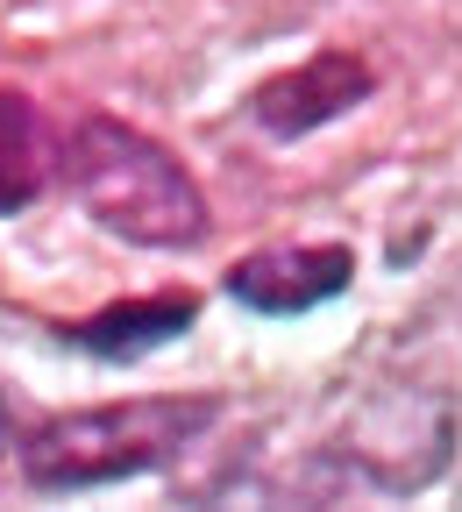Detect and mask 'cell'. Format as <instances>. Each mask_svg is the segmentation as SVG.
<instances>
[{"mask_svg":"<svg viewBox=\"0 0 462 512\" xmlns=\"http://www.w3.org/2000/svg\"><path fill=\"white\" fill-rule=\"evenodd\" d=\"M57 185L128 249H200L214 235V207L192 164L121 114H79L57 136Z\"/></svg>","mask_w":462,"mask_h":512,"instance_id":"1","label":"cell"},{"mask_svg":"<svg viewBox=\"0 0 462 512\" xmlns=\"http://www.w3.org/2000/svg\"><path fill=\"white\" fill-rule=\"evenodd\" d=\"M221 427V392H157V399H114V406H72L22 427L8 456L29 491L79 498L128 477L171 470L200 434Z\"/></svg>","mask_w":462,"mask_h":512,"instance_id":"2","label":"cell"},{"mask_svg":"<svg viewBox=\"0 0 462 512\" xmlns=\"http://www.w3.org/2000/svg\"><path fill=\"white\" fill-rule=\"evenodd\" d=\"M455 434H462V406L455 384L441 377H384L349 406V420L335 427V441L313 448V463L299 470L306 498L327 491H370V498H420L427 484L448 477L455 463Z\"/></svg>","mask_w":462,"mask_h":512,"instance_id":"3","label":"cell"},{"mask_svg":"<svg viewBox=\"0 0 462 512\" xmlns=\"http://www.w3.org/2000/svg\"><path fill=\"white\" fill-rule=\"evenodd\" d=\"M356 285V249L349 242H271V249H249L221 271V292L256 313V320H299L349 299Z\"/></svg>","mask_w":462,"mask_h":512,"instance_id":"4","label":"cell"},{"mask_svg":"<svg viewBox=\"0 0 462 512\" xmlns=\"http://www.w3.org/2000/svg\"><path fill=\"white\" fill-rule=\"evenodd\" d=\"M370 93H377V64L363 50H313L306 64H292V72L249 86L242 114L271 143H306L320 128H335L342 114H356Z\"/></svg>","mask_w":462,"mask_h":512,"instance_id":"5","label":"cell"},{"mask_svg":"<svg viewBox=\"0 0 462 512\" xmlns=\"http://www.w3.org/2000/svg\"><path fill=\"white\" fill-rule=\"evenodd\" d=\"M192 320H200V299L192 292H150V299H114L86 320H57L50 342L100 356V363H143V356L171 349L178 335H192Z\"/></svg>","mask_w":462,"mask_h":512,"instance_id":"6","label":"cell"},{"mask_svg":"<svg viewBox=\"0 0 462 512\" xmlns=\"http://www.w3.org/2000/svg\"><path fill=\"white\" fill-rule=\"evenodd\" d=\"M57 178V128L36 107V93L0 86V221L29 214Z\"/></svg>","mask_w":462,"mask_h":512,"instance_id":"7","label":"cell"},{"mask_svg":"<svg viewBox=\"0 0 462 512\" xmlns=\"http://www.w3.org/2000/svg\"><path fill=\"white\" fill-rule=\"evenodd\" d=\"M15 441V427H8V384H0V448Z\"/></svg>","mask_w":462,"mask_h":512,"instance_id":"8","label":"cell"}]
</instances>
